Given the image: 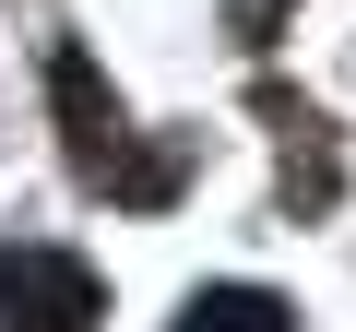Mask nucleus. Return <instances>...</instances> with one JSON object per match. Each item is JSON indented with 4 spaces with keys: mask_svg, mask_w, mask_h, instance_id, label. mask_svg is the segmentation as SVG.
<instances>
[{
    "mask_svg": "<svg viewBox=\"0 0 356 332\" xmlns=\"http://www.w3.org/2000/svg\"><path fill=\"white\" fill-rule=\"evenodd\" d=\"M107 273L83 249H0V332H95Z\"/></svg>",
    "mask_w": 356,
    "mask_h": 332,
    "instance_id": "obj_1",
    "label": "nucleus"
},
{
    "mask_svg": "<svg viewBox=\"0 0 356 332\" xmlns=\"http://www.w3.org/2000/svg\"><path fill=\"white\" fill-rule=\"evenodd\" d=\"M83 190L119 202V214H166L178 190H191V142H131V131H119V142L83 166Z\"/></svg>",
    "mask_w": 356,
    "mask_h": 332,
    "instance_id": "obj_2",
    "label": "nucleus"
},
{
    "mask_svg": "<svg viewBox=\"0 0 356 332\" xmlns=\"http://www.w3.org/2000/svg\"><path fill=\"white\" fill-rule=\"evenodd\" d=\"M48 107H60V142H72V166H95L131 119H119V95H107V72H95V48H48Z\"/></svg>",
    "mask_w": 356,
    "mask_h": 332,
    "instance_id": "obj_3",
    "label": "nucleus"
},
{
    "mask_svg": "<svg viewBox=\"0 0 356 332\" xmlns=\"http://www.w3.org/2000/svg\"><path fill=\"white\" fill-rule=\"evenodd\" d=\"M297 226H321V214H344V154H332V131L321 119H297L285 131V190H273Z\"/></svg>",
    "mask_w": 356,
    "mask_h": 332,
    "instance_id": "obj_4",
    "label": "nucleus"
},
{
    "mask_svg": "<svg viewBox=\"0 0 356 332\" xmlns=\"http://www.w3.org/2000/svg\"><path fill=\"white\" fill-rule=\"evenodd\" d=\"M166 332H297V308H285L273 285H202Z\"/></svg>",
    "mask_w": 356,
    "mask_h": 332,
    "instance_id": "obj_5",
    "label": "nucleus"
},
{
    "mask_svg": "<svg viewBox=\"0 0 356 332\" xmlns=\"http://www.w3.org/2000/svg\"><path fill=\"white\" fill-rule=\"evenodd\" d=\"M285 13H297V0H226V36H238V48H273Z\"/></svg>",
    "mask_w": 356,
    "mask_h": 332,
    "instance_id": "obj_6",
    "label": "nucleus"
}]
</instances>
